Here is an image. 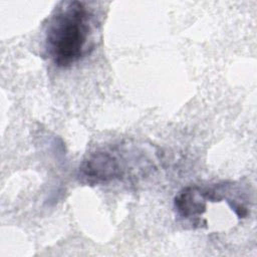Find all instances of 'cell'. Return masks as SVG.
<instances>
[{
  "label": "cell",
  "mask_w": 257,
  "mask_h": 257,
  "mask_svg": "<svg viewBox=\"0 0 257 257\" xmlns=\"http://www.w3.org/2000/svg\"><path fill=\"white\" fill-rule=\"evenodd\" d=\"M92 16L85 3L61 2L50 17L45 49L58 67H68L88 53Z\"/></svg>",
  "instance_id": "1"
},
{
  "label": "cell",
  "mask_w": 257,
  "mask_h": 257,
  "mask_svg": "<svg viewBox=\"0 0 257 257\" xmlns=\"http://www.w3.org/2000/svg\"><path fill=\"white\" fill-rule=\"evenodd\" d=\"M117 147L91 153L80 165L79 173L88 183H106L122 179L128 169V159Z\"/></svg>",
  "instance_id": "2"
}]
</instances>
